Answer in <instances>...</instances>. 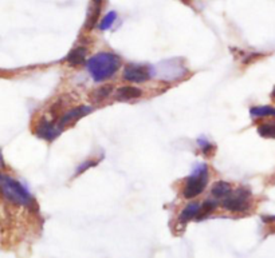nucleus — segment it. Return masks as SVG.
I'll return each instance as SVG.
<instances>
[{
    "label": "nucleus",
    "mask_w": 275,
    "mask_h": 258,
    "mask_svg": "<svg viewBox=\"0 0 275 258\" xmlns=\"http://www.w3.org/2000/svg\"><path fill=\"white\" fill-rule=\"evenodd\" d=\"M86 66L94 82H104L120 70L121 58L113 52H98L87 61Z\"/></svg>",
    "instance_id": "1"
},
{
    "label": "nucleus",
    "mask_w": 275,
    "mask_h": 258,
    "mask_svg": "<svg viewBox=\"0 0 275 258\" xmlns=\"http://www.w3.org/2000/svg\"><path fill=\"white\" fill-rule=\"evenodd\" d=\"M0 194L7 202L16 206H33L34 199L22 183L11 177L0 178Z\"/></svg>",
    "instance_id": "2"
},
{
    "label": "nucleus",
    "mask_w": 275,
    "mask_h": 258,
    "mask_svg": "<svg viewBox=\"0 0 275 258\" xmlns=\"http://www.w3.org/2000/svg\"><path fill=\"white\" fill-rule=\"evenodd\" d=\"M208 183V168L207 165H199L193 168L191 177L187 178L185 186L183 189V195L187 199H193L203 193Z\"/></svg>",
    "instance_id": "3"
},
{
    "label": "nucleus",
    "mask_w": 275,
    "mask_h": 258,
    "mask_svg": "<svg viewBox=\"0 0 275 258\" xmlns=\"http://www.w3.org/2000/svg\"><path fill=\"white\" fill-rule=\"evenodd\" d=\"M251 190L248 187L240 186L232 190L230 195L221 199V206L232 213H244L250 209Z\"/></svg>",
    "instance_id": "4"
},
{
    "label": "nucleus",
    "mask_w": 275,
    "mask_h": 258,
    "mask_svg": "<svg viewBox=\"0 0 275 258\" xmlns=\"http://www.w3.org/2000/svg\"><path fill=\"white\" fill-rule=\"evenodd\" d=\"M93 111V107L91 106H87V104H81V106H77V107L71 108L69 111H66L65 114H62L58 118V127L59 130H63L67 126L72 125V123L78 122L80 119H82L84 117H86L87 114H90Z\"/></svg>",
    "instance_id": "5"
},
{
    "label": "nucleus",
    "mask_w": 275,
    "mask_h": 258,
    "mask_svg": "<svg viewBox=\"0 0 275 258\" xmlns=\"http://www.w3.org/2000/svg\"><path fill=\"white\" fill-rule=\"evenodd\" d=\"M152 78L151 67L145 65H134L131 63L123 70V79L128 82L133 83H144Z\"/></svg>",
    "instance_id": "6"
},
{
    "label": "nucleus",
    "mask_w": 275,
    "mask_h": 258,
    "mask_svg": "<svg viewBox=\"0 0 275 258\" xmlns=\"http://www.w3.org/2000/svg\"><path fill=\"white\" fill-rule=\"evenodd\" d=\"M62 131L59 130L57 121H50V119H40L39 123L35 127V134L42 139L54 140Z\"/></svg>",
    "instance_id": "7"
},
{
    "label": "nucleus",
    "mask_w": 275,
    "mask_h": 258,
    "mask_svg": "<svg viewBox=\"0 0 275 258\" xmlns=\"http://www.w3.org/2000/svg\"><path fill=\"white\" fill-rule=\"evenodd\" d=\"M102 2L104 0H91L90 4H89V10H87L86 20H85L84 25L86 31H91L95 27V24H97L98 18L101 15Z\"/></svg>",
    "instance_id": "8"
},
{
    "label": "nucleus",
    "mask_w": 275,
    "mask_h": 258,
    "mask_svg": "<svg viewBox=\"0 0 275 258\" xmlns=\"http://www.w3.org/2000/svg\"><path fill=\"white\" fill-rule=\"evenodd\" d=\"M86 55L87 50L85 47H76L72 48L69 52V55L66 56V62L67 65L71 66V67H78V66L84 65L86 62Z\"/></svg>",
    "instance_id": "9"
},
{
    "label": "nucleus",
    "mask_w": 275,
    "mask_h": 258,
    "mask_svg": "<svg viewBox=\"0 0 275 258\" xmlns=\"http://www.w3.org/2000/svg\"><path fill=\"white\" fill-rule=\"evenodd\" d=\"M142 97V90L134 86H122L116 91L117 101H132Z\"/></svg>",
    "instance_id": "10"
},
{
    "label": "nucleus",
    "mask_w": 275,
    "mask_h": 258,
    "mask_svg": "<svg viewBox=\"0 0 275 258\" xmlns=\"http://www.w3.org/2000/svg\"><path fill=\"white\" fill-rule=\"evenodd\" d=\"M113 93V86L110 84H104V86L98 87L94 91H91L90 94V101L94 104L102 103L104 101H106L110 94Z\"/></svg>",
    "instance_id": "11"
},
{
    "label": "nucleus",
    "mask_w": 275,
    "mask_h": 258,
    "mask_svg": "<svg viewBox=\"0 0 275 258\" xmlns=\"http://www.w3.org/2000/svg\"><path fill=\"white\" fill-rule=\"evenodd\" d=\"M199 210H200V205L197 204V202H191V204L187 205V206L184 208V210L181 212L179 221L183 223H187V222H189V221H192V219L197 218Z\"/></svg>",
    "instance_id": "12"
},
{
    "label": "nucleus",
    "mask_w": 275,
    "mask_h": 258,
    "mask_svg": "<svg viewBox=\"0 0 275 258\" xmlns=\"http://www.w3.org/2000/svg\"><path fill=\"white\" fill-rule=\"evenodd\" d=\"M232 187L230 183L224 182V181H217V182L214 183L211 193H212V195H214L215 198H220V199H223V198H226L227 195H230Z\"/></svg>",
    "instance_id": "13"
},
{
    "label": "nucleus",
    "mask_w": 275,
    "mask_h": 258,
    "mask_svg": "<svg viewBox=\"0 0 275 258\" xmlns=\"http://www.w3.org/2000/svg\"><path fill=\"white\" fill-rule=\"evenodd\" d=\"M250 115L253 118L275 117V107H272V106H254L250 108Z\"/></svg>",
    "instance_id": "14"
},
{
    "label": "nucleus",
    "mask_w": 275,
    "mask_h": 258,
    "mask_svg": "<svg viewBox=\"0 0 275 258\" xmlns=\"http://www.w3.org/2000/svg\"><path fill=\"white\" fill-rule=\"evenodd\" d=\"M216 201H212V199H207L203 205H200L199 214H197V218L196 219H204L207 218L208 215L212 214V213L216 210Z\"/></svg>",
    "instance_id": "15"
},
{
    "label": "nucleus",
    "mask_w": 275,
    "mask_h": 258,
    "mask_svg": "<svg viewBox=\"0 0 275 258\" xmlns=\"http://www.w3.org/2000/svg\"><path fill=\"white\" fill-rule=\"evenodd\" d=\"M258 133L262 138L275 139V122H266L258 126Z\"/></svg>",
    "instance_id": "16"
},
{
    "label": "nucleus",
    "mask_w": 275,
    "mask_h": 258,
    "mask_svg": "<svg viewBox=\"0 0 275 258\" xmlns=\"http://www.w3.org/2000/svg\"><path fill=\"white\" fill-rule=\"evenodd\" d=\"M117 19V14L114 11H110L109 14H106V16L102 19V22L99 23V30L101 31H106L113 25V23L116 22Z\"/></svg>",
    "instance_id": "17"
},
{
    "label": "nucleus",
    "mask_w": 275,
    "mask_h": 258,
    "mask_svg": "<svg viewBox=\"0 0 275 258\" xmlns=\"http://www.w3.org/2000/svg\"><path fill=\"white\" fill-rule=\"evenodd\" d=\"M197 144H199L200 149H202V151H203L204 154H210V153L214 151V145L210 144V142L207 139H204V138H200V139L197 140Z\"/></svg>",
    "instance_id": "18"
},
{
    "label": "nucleus",
    "mask_w": 275,
    "mask_h": 258,
    "mask_svg": "<svg viewBox=\"0 0 275 258\" xmlns=\"http://www.w3.org/2000/svg\"><path fill=\"white\" fill-rule=\"evenodd\" d=\"M98 163V161H94V159H89V161H86L85 163H82V165L78 167V170H77L76 176H80V174H82L84 171H86V170H89L90 167H93V166H95Z\"/></svg>",
    "instance_id": "19"
},
{
    "label": "nucleus",
    "mask_w": 275,
    "mask_h": 258,
    "mask_svg": "<svg viewBox=\"0 0 275 258\" xmlns=\"http://www.w3.org/2000/svg\"><path fill=\"white\" fill-rule=\"evenodd\" d=\"M263 221L266 223H270L272 221H275V217H271V215H268V217H263Z\"/></svg>",
    "instance_id": "20"
},
{
    "label": "nucleus",
    "mask_w": 275,
    "mask_h": 258,
    "mask_svg": "<svg viewBox=\"0 0 275 258\" xmlns=\"http://www.w3.org/2000/svg\"><path fill=\"white\" fill-rule=\"evenodd\" d=\"M271 97L275 99V87H274V90H272V93H271Z\"/></svg>",
    "instance_id": "21"
},
{
    "label": "nucleus",
    "mask_w": 275,
    "mask_h": 258,
    "mask_svg": "<svg viewBox=\"0 0 275 258\" xmlns=\"http://www.w3.org/2000/svg\"><path fill=\"white\" fill-rule=\"evenodd\" d=\"M0 178H2V176H0Z\"/></svg>",
    "instance_id": "22"
}]
</instances>
